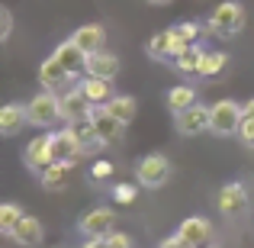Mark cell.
Returning a JSON list of instances; mask_svg holds the SVG:
<instances>
[{
    "instance_id": "37",
    "label": "cell",
    "mask_w": 254,
    "mask_h": 248,
    "mask_svg": "<svg viewBox=\"0 0 254 248\" xmlns=\"http://www.w3.org/2000/svg\"><path fill=\"white\" fill-rule=\"evenodd\" d=\"M148 3H151V6H168L171 0H148Z\"/></svg>"
},
{
    "instance_id": "14",
    "label": "cell",
    "mask_w": 254,
    "mask_h": 248,
    "mask_svg": "<svg viewBox=\"0 0 254 248\" xmlns=\"http://www.w3.org/2000/svg\"><path fill=\"white\" fill-rule=\"evenodd\" d=\"M71 42L77 45V49L84 52V55H90V52H100V49H106V29L100 23H84V26H77L74 32H71Z\"/></svg>"
},
{
    "instance_id": "23",
    "label": "cell",
    "mask_w": 254,
    "mask_h": 248,
    "mask_svg": "<svg viewBox=\"0 0 254 248\" xmlns=\"http://www.w3.org/2000/svg\"><path fill=\"white\" fill-rule=\"evenodd\" d=\"M106 110H110L123 126H129L132 119H135V113H138V100L132 97V93H116V97L106 103Z\"/></svg>"
},
{
    "instance_id": "10",
    "label": "cell",
    "mask_w": 254,
    "mask_h": 248,
    "mask_svg": "<svg viewBox=\"0 0 254 248\" xmlns=\"http://www.w3.org/2000/svg\"><path fill=\"white\" fill-rule=\"evenodd\" d=\"M177 236L190 248H206V245H212V223L206 216H187L180 223Z\"/></svg>"
},
{
    "instance_id": "28",
    "label": "cell",
    "mask_w": 254,
    "mask_h": 248,
    "mask_svg": "<svg viewBox=\"0 0 254 248\" xmlns=\"http://www.w3.org/2000/svg\"><path fill=\"white\" fill-rule=\"evenodd\" d=\"M135 197H138V187L135 184H116V187H113V203H119V206L135 203Z\"/></svg>"
},
{
    "instance_id": "27",
    "label": "cell",
    "mask_w": 254,
    "mask_h": 248,
    "mask_svg": "<svg viewBox=\"0 0 254 248\" xmlns=\"http://www.w3.org/2000/svg\"><path fill=\"white\" fill-rule=\"evenodd\" d=\"M225 65H229V55H225V52H206L203 62H199V71H196V75L199 78H216Z\"/></svg>"
},
{
    "instance_id": "31",
    "label": "cell",
    "mask_w": 254,
    "mask_h": 248,
    "mask_svg": "<svg viewBox=\"0 0 254 248\" xmlns=\"http://www.w3.org/2000/svg\"><path fill=\"white\" fill-rule=\"evenodd\" d=\"M90 177H93V180H106V177H113V162H106V158H97V162L90 165Z\"/></svg>"
},
{
    "instance_id": "29",
    "label": "cell",
    "mask_w": 254,
    "mask_h": 248,
    "mask_svg": "<svg viewBox=\"0 0 254 248\" xmlns=\"http://www.w3.org/2000/svg\"><path fill=\"white\" fill-rule=\"evenodd\" d=\"M177 32L193 45V42H199V36H206V26L196 23V19H187V23H177Z\"/></svg>"
},
{
    "instance_id": "7",
    "label": "cell",
    "mask_w": 254,
    "mask_h": 248,
    "mask_svg": "<svg viewBox=\"0 0 254 248\" xmlns=\"http://www.w3.org/2000/svg\"><path fill=\"white\" fill-rule=\"evenodd\" d=\"M113 226H116V213L110 206H93V210H87L81 216L77 229H81L84 239H100V236H110Z\"/></svg>"
},
{
    "instance_id": "11",
    "label": "cell",
    "mask_w": 254,
    "mask_h": 248,
    "mask_svg": "<svg viewBox=\"0 0 254 248\" xmlns=\"http://www.w3.org/2000/svg\"><path fill=\"white\" fill-rule=\"evenodd\" d=\"M93 113V103L81 93V87H68L62 90V119L64 123H77V119H90Z\"/></svg>"
},
{
    "instance_id": "25",
    "label": "cell",
    "mask_w": 254,
    "mask_h": 248,
    "mask_svg": "<svg viewBox=\"0 0 254 248\" xmlns=\"http://www.w3.org/2000/svg\"><path fill=\"white\" fill-rule=\"evenodd\" d=\"M23 216H26V213H23V206H19V203H13V200H10V203H3V206H0V232L10 239L13 229L23 223Z\"/></svg>"
},
{
    "instance_id": "5",
    "label": "cell",
    "mask_w": 254,
    "mask_h": 248,
    "mask_svg": "<svg viewBox=\"0 0 254 248\" xmlns=\"http://www.w3.org/2000/svg\"><path fill=\"white\" fill-rule=\"evenodd\" d=\"M187 49H190V42L177 32V26L161 29V32H155V36L148 39V55L158 58V62H177Z\"/></svg>"
},
{
    "instance_id": "24",
    "label": "cell",
    "mask_w": 254,
    "mask_h": 248,
    "mask_svg": "<svg viewBox=\"0 0 254 248\" xmlns=\"http://www.w3.org/2000/svg\"><path fill=\"white\" fill-rule=\"evenodd\" d=\"M68 129L74 132V139L81 142L84 152L103 149V142H100V136H97V126H93V119H77V123H68Z\"/></svg>"
},
{
    "instance_id": "35",
    "label": "cell",
    "mask_w": 254,
    "mask_h": 248,
    "mask_svg": "<svg viewBox=\"0 0 254 248\" xmlns=\"http://www.w3.org/2000/svg\"><path fill=\"white\" fill-rule=\"evenodd\" d=\"M84 248H113V245L106 236H100V239H84Z\"/></svg>"
},
{
    "instance_id": "33",
    "label": "cell",
    "mask_w": 254,
    "mask_h": 248,
    "mask_svg": "<svg viewBox=\"0 0 254 248\" xmlns=\"http://www.w3.org/2000/svg\"><path fill=\"white\" fill-rule=\"evenodd\" d=\"M106 239H110V245H113V248H132V239H129V232H116V229H113Z\"/></svg>"
},
{
    "instance_id": "1",
    "label": "cell",
    "mask_w": 254,
    "mask_h": 248,
    "mask_svg": "<svg viewBox=\"0 0 254 248\" xmlns=\"http://www.w3.org/2000/svg\"><path fill=\"white\" fill-rule=\"evenodd\" d=\"M248 26V13L238 0H222L212 10L209 23H206V36H219V39H232Z\"/></svg>"
},
{
    "instance_id": "36",
    "label": "cell",
    "mask_w": 254,
    "mask_h": 248,
    "mask_svg": "<svg viewBox=\"0 0 254 248\" xmlns=\"http://www.w3.org/2000/svg\"><path fill=\"white\" fill-rule=\"evenodd\" d=\"M242 113H245L248 119H254V97L248 100V103H242Z\"/></svg>"
},
{
    "instance_id": "22",
    "label": "cell",
    "mask_w": 254,
    "mask_h": 248,
    "mask_svg": "<svg viewBox=\"0 0 254 248\" xmlns=\"http://www.w3.org/2000/svg\"><path fill=\"white\" fill-rule=\"evenodd\" d=\"M193 103H199L196 87H190V84H174L171 90H168V110L171 113H184V110H190Z\"/></svg>"
},
{
    "instance_id": "20",
    "label": "cell",
    "mask_w": 254,
    "mask_h": 248,
    "mask_svg": "<svg viewBox=\"0 0 254 248\" xmlns=\"http://www.w3.org/2000/svg\"><path fill=\"white\" fill-rule=\"evenodd\" d=\"M52 55H55L58 62H62L64 68H68V75H71V78L84 75V62H87V55H84L81 49H77L74 42H71V39H64V42H58V45H55V52H52Z\"/></svg>"
},
{
    "instance_id": "2",
    "label": "cell",
    "mask_w": 254,
    "mask_h": 248,
    "mask_svg": "<svg viewBox=\"0 0 254 248\" xmlns=\"http://www.w3.org/2000/svg\"><path fill=\"white\" fill-rule=\"evenodd\" d=\"M171 158L161 155V152H151V155H142L135 165V180L138 187H148V190H158V187H164L171 180Z\"/></svg>"
},
{
    "instance_id": "12",
    "label": "cell",
    "mask_w": 254,
    "mask_h": 248,
    "mask_svg": "<svg viewBox=\"0 0 254 248\" xmlns=\"http://www.w3.org/2000/svg\"><path fill=\"white\" fill-rule=\"evenodd\" d=\"M219 210L225 213V216H242L245 210H248V187L238 184V180H232V184L219 187Z\"/></svg>"
},
{
    "instance_id": "39",
    "label": "cell",
    "mask_w": 254,
    "mask_h": 248,
    "mask_svg": "<svg viewBox=\"0 0 254 248\" xmlns=\"http://www.w3.org/2000/svg\"><path fill=\"white\" fill-rule=\"evenodd\" d=\"M58 248H68V245H58Z\"/></svg>"
},
{
    "instance_id": "17",
    "label": "cell",
    "mask_w": 254,
    "mask_h": 248,
    "mask_svg": "<svg viewBox=\"0 0 254 248\" xmlns=\"http://www.w3.org/2000/svg\"><path fill=\"white\" fill-rule=\"evenodd\" d=\"M74 165L77 162H52L42 174H39L42 187L45 190H64V187L71 184V177H74Z\"/></svg>"
},
{
    "instance_id": "21",
    "label": "cell",
    "mask_w": 254,
    "mask_h": 248,
    "mask_svg": "<svg viewBox=\"0 0 254 248\" xmlns=\"http://www.w3.org/2000/svg\"><path fill=\"white\" fill-rule=\"evenodd\" d=\"M42 236H45L42 223H39L36 216H29V213H26L23 223L13 229V236H10V239H13L16 245H23V248H36V245H42Z\"/></svg>"
},
{
    "instance_id": "15",
    "label": "cell",
    "mask_w": 254,
    "mask_h": 248,
    "mask_svg": "<svg viewBox=\"0 0 254 248\" xmlns=\"http://www.w3.org/2000/svg\"><path fill=\"white\" fill-rule=\"evenodd\" d=\"M81 155H84V149H81V142L74 139L71 129L52 132V158H55V162H77Z\"/></svg>"
},
{
    "instance_id": "34",
    "label": "cell",
    "mask_w": 254,
    "mask_h": 248,
    "mask_svg": "<svg viewBox=\"0 0 254 248\" xmlns=\"http://www.w3.org/2000/svg\"><path fill=\"white\" fill-rule=\"evenodd\" d=\"M158 248H190V245H187L184 239H180L177 232H174V236H168V239H161V245H158Z\"/></svg>"
},
{
    "instance_id": "3",
    "label": "cell",
    "mask_w": 254,
    "mask_h": 248,
    "mask_svg": "<svg viewBox=\"0 0 254 248\" xmlns=\"http://www.w3.org/2000/svg\"><path fill=\"white\" fill-rule=\"evenodd\" d=\"M26 113H29V126H55L62 119V93L58 90H39L36 97L26 103Z\"/></svg>"
},
{
    "instance_id": "38",
    "label": "cell",
    "mask_w": 254,
    "mask_h": 248,
    "mask_svg": "<svg viewBox=\"0 0 254 248\" xmlns=\"http://www.w3.org/2000/svg\"><path fill=\"white\" fill-rule=\"evenodd\" d=\"M206 248H219V245H216V242H212V245H206Z\"/></svg>"
},
{
    "instance_id": "32",
    "label": "cell",
    "mask_w": 254,
    "mask_h": 248,
    "mask_svg": "<svg viewBox=\"0 0 254 248\" xmlns=\"http://www.w3.org/2000/svg\"><path fill=\"white\" fill-rule=\"evenodd\" d=\"M10 32H13V13L10 6H0V42H6Z\"/></svg>"
},
{
    "instance_id": "30",
    "label": "cell",
    "mask_w": 254,
    "mask_h": 248,
    "mask_svg": "<svg viewBox=\"0 0 254 248\" xmlns=\"http://www.w3.org/2000/svg\"><path fill=\"white\" fill-rule=\"evenodd\" d=\"M238 142L254 152V119H248V116L242 119V126H238Z\"/></svg>"
},
{
    "instance_id": "26",
    "label": "cell",
    "mask_w": 254,
    "mask_h": 248,
    "mask_svg": "<svg viewBox=\"0 0 254 248\" xmlns=\"http://www.w3.org/2000/svg\"><path fill=\"white\" fill-rule=\"evenodd\" d=\"M203 55H206V49H203L199 42H193L190 49H187L184 55H180L177 62H174V68L184 71V75H196V71H199V62H203Z\"/></svg>"
},
{
    "instance_id": "9",
    "label": "cell",
    "mask_w": 254,
    "mask_h": 248,
    "mask_svg": "<svg viewBox=\"0 0 254 248\" xmlns=\"http://www.w3.org/2000/svg\"><path fill=\"white\" fill-rule=\"evenodd\" d=\"M23 162L32 174H42L55 158H52V132H42V136L29 139V145L23 149Z\"/></svg>"
},
{
    "instance_id": "4",
    "label": "cell",
    "mask_w": 254,
    "mask_h": 248,
    "mask_svg": "<svg viewBox=\"0 0 254 248\" xmlns=\"http://www.w3.org/2000/svg\"><path fill=\"white\" fill-rule=\"evenodd\" d=\"M242 119H245L242 103H235V100H216L212 113H209V132L212 136H238Z\"/></svg>"
},
{
    "instance_id": "16",
    "label": "cell",
    "mask_w": 254,
    "mask_h": 248,
    "mask_svg": "<svg viewBox=\"0 0 254 248\" xmlns=\"http://www.w3.org/2000/svg\"><path fill=\"white\" fill-rule=\"evenodd\" d=\"M90 119H93V126H97V136H100V142H103V145H113L119 136H123V129H126V126L119 123L106 106H93Z\"/></svg>"
},
{
    "instance_id": "8",
    "label": "cell",
    "mask_w": 254,
    "mask_h": 248,
    "mask_svg": "<svg viewBox=\"0 0 254 248\" xmlns=\"http://www.w3.org/2000/svg\"><path fill=\"white\" fill-rule=\"evenodd\" d=\"M119 71H123V62H119V55H116V52H106V49L90 52V55H87V62H84V75H87V78L116 81Z\"/></svg>"
},
{
    "instance_id": "6",
    "label": "cell",
    "mask_w": 254,
    "mask_h": 248,
    "mask_svg": "<svg viewBox=\"0 0 254 248\" xmlns=\"http://www.w3.org/2000/svg\"><path fill=\"white\" fill-rule=\"evenodd\" d=\"M209 113H212V106H206V103H193L190 110H184V113H174V129L180 132V136H203V132H209Z\"/></svg>"
},
{
    "instance_id": "13",
    "label": "cell",
    "mask_w": 254,
    "mask_h": 248,
    "mask_svg": "<svg viewBox=\"0 0 254 248\" xmlns=\"http://www.w3.org/2000/svg\"><path fill=\"white\" fill-rule=\"evenodd\" d=\"M71 81H74V78L68 75V68H64L55 55H49L42 65H39V84H42V90H58L62 93V87H68Z\"/></svg>"
},
{
    "instance_id": "18",
    "label": "cell",
    "mask_w": 254,
    "mask_h": 248,
    "mask_svg": "<svg viewBox=\"0 0 254 248\" xmlns=\"http://www.w3.org/2000/svg\"><path fill=\"white\" fill-rule=\"evenodd\" d=\"M77 87H81V93L90 100L93 106H106L113 97H116L113 81H103V78H81V81H77Z\"/></svg>"
},
{
    "instance_id": "19",
    "label": "cell",
    "mask_w": 254,
    "mask_h": 248,
    "mask_svg": "<svg viewBox=\"0 0 254 248\" xmlns=\"http://www.w3.org/2000/svg\"><path fill=\"white\" fill-rule=\"evenodd\" d=\"M26 123H29L26 103H6L3 110H0V132H3L6 139H13L19 129H26Z\"/></svg>"
}]
</instances>
